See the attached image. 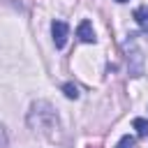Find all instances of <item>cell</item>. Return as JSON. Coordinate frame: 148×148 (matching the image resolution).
<instances>
[{
  "label": "cell",
  "mask_w": 148,
  "mask_h": 148,
  "mask_svg": "<svg viewBox=\"0 0 148 148\" xmlns=\"http://www.w3.org/2000/svg\"><path fill=\"white\" fill-rule=\"evenodd\" d=\"M134 18H136V23L148 32V7H139V9L134 12Z\"/></svg>",
  "instance_id": "3957f363"
},
{
  "label": "cell",
  "mask_w": 148,
  "mask_h": 148,
  "mask_svg": "<svg viewBox=\"0 0 148 148\" xmlns=\"http://www.w3.org/2000/svg\"><path fill=\"white\" fill-rule=\"evenodd\" d=\"M132 127L136 130L139 136H148V120L146 118H134L132 120Z\"/></svg>",
  "instance_id": "277c9868"
},
{
  "label": "cell",
  "mask_w": 148,
  "mask_h": 148,
  "mask_svg": "<svg viewBox=\"0 0 148 148\" xmlns=\"http://www.w3.org/2000/svg\"><path fill=\"white\" fill-rule=\"evenodd\" d=\"M134 143H136V139H134L132 134H125V136L116 143V148H134Z\"/></svg>",
  "instance_id": "5b68a950"
},
{
  "label": "cell",
  "mask_w": 148,
  "mask_h": 148,
  "mask_svg": "<svg viewBox=\"0 0 148 148\" xmlns=\"http://www.w3.org/2000/svg\"><path fill=\"white\" fill-rule=\"evenodd\" d=\"M76 35H79V39H81V42L92 44V42H95V30H92V23H90V21H81V23H79V28H76Z\"/></svg>",
  "instance_id": "7a4b0ae2"
},
{
  "label": "cell",
  "mask_w": 148,
  "mask_h": 148,
  "mask_svg": "<svg viewBox=\"0 0 148 148\" xmlns=\"http://www.w3.org/2000/svg\"><path fill=\"white\" fill-rule=\"evenodd\" d=\"M5 143H7V139H5V130H2V125H0V148H5Z\"/></svg>",
  "instance_id": "52a82bcc"
},
{
  "label": "cell",
  "mask_w": 148,
  "mask_h": 148,
  "mask_svg": "<svg viewBox=\"0 0 148 148\" xmlns=\"http://www.w3.org/2000/svg\"><path fill=\"white\" fill-rule=\"evenodd\" d=\"M62 90H65V95H67L69 99H76V97H79V88H76L74 83H65Z\"/></svg>",
  "instance_id": "8992f818"
},
{
  "label": "cell",
  "mask_w": 148,
  "mask_h": 148,
  "mask_svg": "<svg viewBox=\"0 0 148 148\" xmlns=\"http://www.w3.org/2000/svg\"><path fill=\"white\" fill-rule=\"evenodd\" d=\"M116 2H127V0H116Z\"/></svg>",
  "instance_id": "ba28073f"
},
{
  "label": "cell",
  "mask_w": 148,
  "mask_h": 148,
  "mask_svg": "<svg viewBox=\"0 0 148 148\" xmlns=\"http://www.w3.org/2000/svg\"><path fill=\"white\" fill-rule=\"evenodd\" d=\"M51 32H53V44H56L58 49H62V46H65V42H67V32H69L67 23H65V21H53Z\"/></svg>",
  "instance_id": "6da1fadb"
}]
</instances>
